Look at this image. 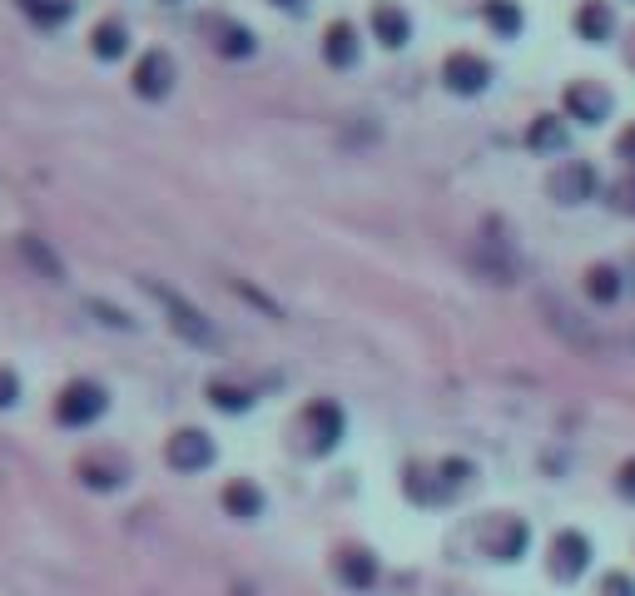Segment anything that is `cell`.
Wrapping results in <instances>:
<instances>
[{
    "mask_svg": "<svg viewBox=\"0 0 635 596\" xmlns=\"http://www.w3.org/2000/svg\"><path fill=\"white\" fill-rule=\"evenodd\" d=\"M149 294L164 303V313H169V323H174V333H179V338H189L194 348H214V343H219L214 323H209L194 303H184V298L174 294V289H164V284H149Z\"/></svg>",
    "mask_w": 635,
    "mask_h": 596,
    "instance_id": "1",
    "label": "cell"
},
{
    "mask_svg": "<svg viewBox=\"0 0 635 596\" xmlns=\"http://www.w3.org/2000/svg\"><path fill=\"white\" fill-rule=\"evenodd\" d=\"M105 408H110V398H105L100 383H70V388L60 393V403H55V418H60L65 428H90Z\"/></svg>",
    "mask_w": 635,
    "mask_h": 596,
    "instance_id": "2",
    "label": "cell"
},
{
    "mask_svg": "<svg viewBox=\"0 0 635 596\" xmlns=\"http://www.w3.org/2000/svg\"><path fill=\"white\" fill-rule=\"evenodd\" d=\"M214 462V443L199 433V428H184L169 438V467L174 472H204Z\"/></svg>",
    "mask_w": 635,
    "mask_h": 596,
    "instance_id": "3",
    "label": "cell"
},
{
    "mask_svg": "<svg viewBox=\"0 0 635 596\" xmlns=\"http://www.w3.org/2000/svg\"><path fill=\"white\" fill-rule=\"evenodd\" d=\"M442 80H447V90H457V95H482L487 80H492V65L462 50V55H452V60L442 65Z\"/></svg>",
    "mask_w": 635,
    "mask_h": 596,
    "instance_id": "4",
    "label": "cell"
},
{
    "mask_svg": "<svg viewBox=\"0 0 635 596\" xmlns=\"http://www.w3.org/2000/svg\"><path fill=\"white\" fill-rule=\"evenodd\" d=\"M586 567H591V542H586L581 532H561L556 547H551V572H556V582H576Z\"/></svg>",
    "mask_w": 635,
    "mask_h": 596,
    "instance_id": "5",
    "label": "cell"
},
{
    "mask_svg": "<svg viewBox=\"0 0 635 596\" xmlns=\"http://www.w3.org/2000/svg\"><path fill=\"white\" fill-rule=\"evenodd\" d=\"M134 90H139L144 100H164V95L174 90V60H169L164 50H149V55L139 60V70H134Z\"/></svg>",
    "mask_w": 635,
    "mask_h": 596,
    "instance_id": "6",
    "label": "cell"
},
{
    "mask_svg": "<svg viewBox=\"0 0 635 596\" xmlns=\"http://www.w3.org/2000/svg\"><path fill=\"white\" fill-rule=\"evenodd\" d=\"M591 194H596V169H591V164L571 159V164H561V169L551 174V199L581 204V199H591Z\"/></svg>",
    "mask_w": 635,
    "mask_h": 596,
    "instance_id": "7",
    "label": "cell"
},
{
    "mask_svg": "<svg viewBox=\"0 0 635 596\" xmlns=\"http://www.w3.org/2000/svg\"><path fill=\"white\" fill-rule=\"evenodd\" d=\"M338 582H343L348 592H368V587L378 582V562H373V552H363V547L343 552V557H338Z\"/></svg>",
    "mask_w": 635,
    "mask_h": 596,
    "instance_id": "8",
    "label": "cell"
},
{
    "mask_svg": "<svg viewBox=\"0 0 635 596\" xmlns=\"http://www.w3.org/2000/svg\"><path fill=\"white\" fill-rule=\"evenodd\" d=\"M308 433H313V452H333L343 438V413L333 403H313L308 408Z\"/></svg>",
    "mask_w": 635,
    "mask_h": 596,
    "instance_id": "9",
    "label": "cell"
},
{
    "mask_svg": "<svg viewBox=\"0 0 635 596\" xmlns=\"http://www.w3.org/2000/svg\"><path fill=\"white\" fill-rule=\"evenodd\" d=\"M566 110H571L581 125H601L606 110H611V100H606V90H596V85H571V90H566Z\"/></svg>",
    "mask_w": 635,
    "mask_h": 596,
    "instance_id": "10",
    "label": "cell"
},
{
    "mask_svg": "<svg viewBox=\"0 0 635 596\" xmlns=\"http://www.w3.org/2000/svg\"><path fill=\"white\" fill-rule=\"evenodd\" d=\"M20 259H25V264H30L45 284H60V279H65V264L55 259V249H50L40 234H25V239H20Z\"/></svg>",
    "mask_w": 635,
    "mask_h": 596,
    "instance_id": "11",
    "label": "cell"
},
{
    "mask_svg": "<svg viewBox=\"0 0 635 596\" xmlns=\"http://www.w3.org/2000/svg\"><path fill=\"white\" fill-rule=\"evenodd\" d=\"M323 55H328V65L333 70H348V65H358V30L353 25H328V40H323Z\"/></svg>",
    "mask_w": 635,
    "mask_h": 596,
    "instance_id": "12",
    "label": "cell"
},
{
    "mask_svg": "<svg viewBox=\"0 0 635 596\" xmlns=\"http://www.w3.org/2000/svg\"><path fill=\"white\" fill-rule=\"evenodd\" d=\"M373 30H378V40L387 50H402L407 35H412V20H407L397 5H378V10H373Z\"/></svg>",
    "mask_w": 635,
    "mask_h": 596,
    "instance_id": "13",
    "label": "cell"
},
{
    "mask_svg": "<svg viewBox=\"0 0 635 596\" xmlns=\"http://www.w3.org/2000/svg\"><path fill=\"white\" fill-rule=\"evenodd\" d=\"M487 552H492L497 562H516V557L526 552V527H521V522H502V527L487 537Z\"/></svg>",
    "mask_w": 635,
    "mask_h": 596,
    "instance_id": "14",
    "label": "cell"
},
{
    "mask_svg": "<svg viewBox=\"0 0 635 596\" xmlns=\"http://www.w3.org/2000/svg\"><path fill=\"white\" fill-rule=\"evenodd\" d=\"M526 145L536 149V154H561V149H566V130H561V120H556V115H541V120L531 125Z\"/></svg>",
    "mask_w": 635,
    "mask_h": 596,
    "instance_id": "15",
    "label": "cell"
},
{
    "mask_svg": "<svg viewBox=\"0 0 635 596\" xmlns=\"http://www.w3.org/2000/svg\"><path fill=\"white\" fill-rule=\"evenodd\" d=\"M224 507H229L234 517H258V512H263V492H258L254 482H229V487H224Z\"/></svg>",
    "mask_w": 635,
    "mask_h": 596,
    "instance_id": "16",
    "label": "cell"
},
{
    "mask_svg": "<svg viewBox=\"0 0 635 596\" xmlns=\"http://www.w3.org/2000/svg\"><path fill=\"white\" fill-rule=\"evenodd\" d=\"M125 50H129L125 25H120V20H105V25L95 30V55H100V60H120Z\"/></svg>",
    "mask_w": 635,
    "mask_h": 596,
    "instance_id": "17",
    "label": "cell"
},
{
    "mask_svg": "<svg viewBox=\"0 0 635 596\" xmlns=\"http://www.w3.org/2000/svg\"><path fill=\"white\" fill-rule=\"evenodd\" d=\"M576 30L586 35V40H611V10L606 5H581V15H576Z\"/></svg>",
    "mask_w": 635,
    "mask_h": 596,
    "instance_id": "18",
    "label": "cell"
},
{
    "mask_svg": "<svg viewBox=\"0 0 635 596\" xmlns=\"http://www.w3.org/2000/svg\"><path fill=\"white\" fill-rule=\"evenodd\" d=\"M20 10H25L35 25H60V20H70L75 0H20Z\"/></svg>",
    "mask_w": 635,
    "mask_h": 596,
    "instance_id": "19",
    "label": "cell"
},
{
    "mask_svg": "<svg viewBox=\"0 0 635 596\" xmlns=\"http://www.w3.org/2000/svg\"><path fill=\"white\" fill-rule=\"evenodd\" d=\"M586 294L596 298V303H616V298H621V274H616V269H606V264H601V269H591Z\"/></svg>",
    "mask_w": 635,
    "mask_h": 596,
    "instance_id": "20",
    "label": "cell"
},
{
    "mask_svg": "<svg viewBox=\"0 0 635 596\" xmlns=\"http://www.w3.org/2000/svg\"><path fill=\"white\" fill-rule=\"evenodd\" d=\"M224 55H254V35L244 25H219V40H214Z\"/></svg>",
    "mask_w": 635,
    "mask_h": 596,
    "instance_id": "21",
    "label": "cell"
},
{
    "mask_svg": "<svg viewBox=\"0 0 635 596\" xmlns=\"http://www.w3.org/2000/svg\"><path fill=\"white\" fill-rule=\"evenodd\" d=\"M487 20H492V30H502V35H516V30H521V10H516L511 0H492V5H487Z\"/></svg>",
    "mask_w": 635,
    "mask_h": 596,
    "instance_id": "22",
    "label": "cell"
},
{
    "mask_svg": "<svg viewBox=\"0 0 635 596\" xmlns=\"http://www.w3.org/2000/svg\"><path fill=\"white\" fill-rule=\"evenodd\" d=\"M80 477H85L95 492H110V487H120V482H125V472H115V467H100V462H80Z\"/></svg>",
    "mask_w": 635,
    "mask_h": 596,
    "instance_id": "23",
    "label": "cell"
},
{
    "mask_svg": "<svg viewBox=\"0 0 635 596\" xmlns=\"http://www.w3.org/2000/svg\"><path fill=\"white\" fill-rule=\"evenodd\" d=\"M209 398H214V408H224V413H244V408H249V393H244V388H229V383H214Z\"/></svg>",
    "mask_w": 635,
    "mask_h": 596,
    "instance_id": "24",
    "label": "cell"
},
{
    "mask_svg": "<svg viewBox=\"0 0 635 596\" xmlns=\"http://www.w3.org/2000/svg\"><path fill=\"white\" fill-rule=\"evenodd\" d=\"M95 313H100V323H110V328H134L129 323V313H120V308H110V303H90Z\"/></svg>",
    "mask_w": 635,
    "mask_h": 596,
    "instance_id": "25",
    "label": "cell"
},
{
    "mask_svg": "<svg viewBox=\"0 0 635 596\" xmlns=\"http://www.w3.org/2000/svg\"><path fill=\"white\" fill-rule=\"evenodd\" d=\"M20 398V383H15V373L10 368H0V408H10Z\"/></svg>",
    "mask_w": 635,
    "mask_h": 596,
    "instance_id": "26",
    "label": "cell"
},
{
    "mask_svg": "<svg viewBox=\"0 0 635 596\" xmlns=\"http://www.w3.org/2000/svg\"><path fill=\"white\" fill-rule=\"evenodd\" d=\"M616 204H621L626 214H635V179H626V184H616Z\"/></svg>",
    "mask_w": 635,
    "mask_h": 596,
    "instance_id": "27",
    "label": "cell"
},
{
    "mask_svg": "<svg viewBox=\"0 0 635 596\" xmlns=\"http://www.w3.org/2000/svg\"><path fill=\"white\" fill-rule=\"evenodd\" d=\"M621 497H631V502H635V462L621 467Z\"/></svg>",
    "mask_w": 635,
    "mask_h": 596,
    "instance_id": "28",
    "label": "cell"
},
{
    "mask_svg": "<svg viewBox=\"0 0 635 596\" xmlns=\"http://www.w3.org/2000/svg\"><path fill=\"white\" fill-rule=\"evenodd\" d=\"M606 596H635V587L626 577H611V582H606Z\"/></svg>",
    "mask_w": 635,
    "mask_h": 596,
    "instance_id": "29",
    "label": "cell"
},
{
    "mask_svg": "<svg viewBox=\"0 0 635 596\" xmlns=\"http://www.w3.org/2000/svg\"><path fill=\"white\" fill-rule=\"evenodd\" d=\"M621 154H626V159H631V164H635V125H631V130H626V135H621Z\"/></svg>",
    "mask_w": 635,
    "mask_h": 596,
    "instance_id": "30",
    "label": "cell"
},
{
    "mask_svg": "<svg viewBox=\"0 0 635 596\" xmlns=\"http://www.w3.org/2000/svg\"><path fill=\"white\" fill-rule=\"evenodd\" d=\"M278 5H283V10H303L308 0H278Z\"/></svg>",
    "mask_w": 635,
    "mask_h": 596,
    "instance_id": "31",
    "label": "cell"
}]
</instances>
